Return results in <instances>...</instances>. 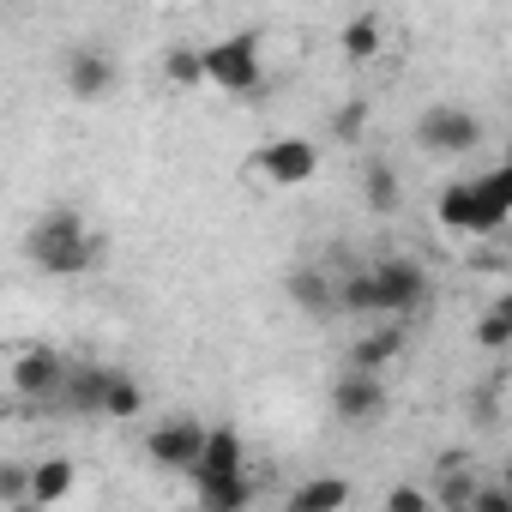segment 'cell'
Instances as JSON below:
<instances>
[{
    "label": "cell",
    "mask_w": 512,
    "mask_h": 512,
    "mask_svg": "<svg viewBox=\"0 0 512 512\" xmlns=\"http://www.w3.org/2000/svg\"><path fill=\"white\" fill-rule=\"evenodd\" d=\"M97 416H103V422H139V416H145V380L127 374V368H109L103 398H97Z\"/></svg>",
    "instance_id": "e0dca14e"
},
{
    "label": "cell",
    "mask_w": 512,
    "mask_h": 512,
    "mask_svg": "<svg viewBox=\"0 0 512 512\" xmlns=\"http://www.w3.org/2000/svg\"><path fill=\"white\" fill-rule=\"evenodd\" d=\"M187 482H193L199 512H247L260 500V482H253V464H247V440L235 422L205 428V446H199V464L187 470Z\"/></svg>",
    "instance_id": "3957f363"
},
{
    "label": "cell",
    "mask_w": 512,
    "mask_h": 512,
    "mask_svg": "<svg viewBox=\"0 0 512 512\" xmlns=\"http://www.w3.org/2000/svg\"><path fill=\"white\" fill-rule=\"evenodd\" d=\"M368 127H374V103L368 97L338 103V115H332V139L338 145H368Z\"/></svg>",
    "instance_id": "44dd1931"
},
{
    "label": "cell",
    "mask_w": 512,
    "mask_h": 512,
    "mask_svg": "<svg viewBox=\"0 0 512 512\" xmlns=\"http://www.w3.org/2000/svg\"><path fill=\"white\" fill-rule=\"evenodd\" d=\"M404 350H410V320H374L368 338L350 344V362H344V368H356V374H380V380H386V368H392Z\"/></svg>",
    "instance_id": "7c38bea8"
},
{
    "label": "cell",
    "mask_w": 512,
    "mask_h": 512,
    "mask_svg": "<svg viewBox=\"0 0 512 512\" xmlns=\"http://www.w3.org/2000/svg\"><path fill=\"white\" fill-rule=\"evenodd\" d=\"M0 19H7V7H0Z\"/></svg>",
    "instance_id": "484cf974"
},
{
    "label": "cell",
    "mask_w": 512,
    "mask_h": 512,
    "mask_svg": "<svg viewBox=\"0 0 512 512\" xmlns=\"http://www.w3.org/2000/svg\"><path fill=\"white\" fill-rule=\"evenodd\" d=\"M464 512H512L506 482H476V488H470V500H464Z\"/></svg>",
    "instance_id": "d4e9b609"
},
{
    "label": "cell",
    "mask_w": 512,
    "mask_h": 512,
    "mask_svg": "<svg viewBox=\"0 0 512 512\" xmlns=\"http://www.w3.org/2000/svg\"><path fill=\"white\" fill-rule=\"evenodd\" d=\"M115 79H121V67H115V55L103 43H73L61 55V85H67L73 103H109Z\"/></svg>",
    "instance_id": "30bf717a"
},
{
    "label": "cell",
    "mask_w": 512,
    "mask_h": 512,
    "mask_svg": "<svg viewBox=\"0 0 512 512\" xmlns=\"http://www.w3.org/2000/svg\"><path fill=\"white\" fill-rule=\"evenodd\" d=\"M362 199H368V211L392 217V211L404 205V175H398V163L368 157V163H362Z\"/></svg>",
    "instance_id": "ac0fdd59"
},
{
    "label": "cell",
    "mask_w": 512,
    "mask_h": 512,
    "mask_svg": "<svg viewBox=\"0 0 512 512\" xmlns=\"http://www.w3.org/2000/svg\"><path fill=\"white\" fill-rule=\"evenodd\" d=\"M380 512H440V506H434V482H416V476L392 482L386 500H380Z\"/></svg>",
    "instance_id": "7402d4cb"
},
{
    "label": "cell",
    "mask_w": 512,
    "mask_h": 512,
    "mask_svg": "<svg viewBox=\"0 0 512 512\" xmlns=\"http://www.w3.org/2000/svg\"><path fill=\"white\" fill-rule=\"evenodd\" d=\"M476 344L488 350V356H500L506 344H512V308L500 302V308H488L482 320H476Z\"/></svg>",
    "instance_id": "cb8c5ba5"
},
{
    "label": "cell",
    "mask_w": 512,
    "mask_h": 512,
    "mask_svg": "<svg viewBox=\"0 0 512 512\" xmlns=\"http://www.w3.org/2000/svg\"><path fill=\"white\" fill-rule=\"evenodd\" d=\"M506 217H512V169L506 163L458 175L434 193V223L446 235H500Z\"/></svg>",
    "instance_id": "277c9868"
},
{
    "label": "cell",
    "mask_w": 512,
    "mask_h": 512,
    "mask_svg": "<svg viewBox=\"0 0 512 512\" xmlns=\"http://www.w3.org/2000/svg\"><path fill=\"white\" fill-rule=\"evenodd\" d=\"M284 296L302 308V314H338V278L320 272V266H296L284 278Z\"/></svg>",
    "instance_id": "2e32d148"
},
{
    "label": "cell",
    "mask_w": 512,
    "mask_h": 512,
    "mask_svg": "<svg viewBox=\"0 0 512 512\" xmlns=\"http://www.w3.org/2000/svg\"><path fill=\"white\" fill-rule=\"evenodd\" d=\"M79 458H67V452H43V458H31V500H25V512H55L61 500H73V488H79Z\"/></svg>",
    "instance_id": "4fadbf2b"
},
{
    "label": "cell",
    "mask_w": 512,
    "mask_h": 512,
    "mask_svg": "<svg viewBox=\"0 0 512 512\" xmlns=\"http://www.w3.org/2000/svg\"><path fill=\"white\" fill-rule=\"evenodd\" d=\"M157 73H163V85L181 91V97H187V91H205V85H199V43H169L163 61H157Z\"/></svg>",
    "instance_id": "ffe728a7"
},
{
    "label": "cell",
    "mask_w": 512,
    "mask_h": 512,
    "mask_svg": "<svg viewBox=\"0 0 512 512\" xmlns=\"http://www.w3.org/2000/svg\"><path fill=\"white\" fill-rule=\"evenodd\" d=\"M7 368H0V386H7L19 404H61V386H67V356L49 350V344H13L7 356H0Z\"/></svg>",
    "instance_id": "52a82bcc"
},
{
    "label": "cell",
    "mask_w": 512,
    "mask_h": 512,
    "mask_svg": "<svg viewBox=\"0 0 512 512\" xmlns=\"http://www.w3.org/2000/svg\"><path fill=\"white\" fill-rule=\"evenodd\" d=\"M199 85L217 97H260L266 91V37L260 31H223L211 43H199Z\"/></svg>",
    "instance_id": "5b68a950"
},
{
    "label": "cell",
    "mask_w": 512,
    "mask_h": 512,
    "mask_svg": "<svg viewBox=\"0 0 512 512\" xmlns=\"http://www.w3.org/2000/svg\"><path fill=\"white\" fill-rule=\"evenodd\" d=\"M350 506H356V482L344 470H320V476L296 482L278 512H350Z\"/></svg>",
    "instance_id": "5bb4252c"
},
{
    "label": "cell",
    "mask_w": 512,
    "mask_h": 512,
    "mask_svg": "<svg viewBox=\"0 0 512 512\" xmlns=\"http://www.w3.org/2000/svg\"><path fill=\"white\" fill-rule=\"evenodd\" d=\"M410 133L428 157H470L476 145H488V121L464 103H428Z\"/></svg>",
    "instance_id": "ba28073f"
},
{
    "label": "cell",
    "mask_w": 512,
    "mask_h": 512,
    "mask_svg": "<svg viewBox=\"0 0 512 512\" xmlns=\"http://www.w3.org/2000/svg\"><path fill=\"white\" fill-rule=\"evenodd\" d=\"M428 290H434V278H428L422 260H410V253H386V260H368V266L338 278V314H356V320H416Z\"/></svg>",
    "instance_id": "6da1fadb"
},
{
    "label": "cell",
    "mask_w": 512,
    "mask_h": 512,
    "mask_svg": "<svg viewBox=\"0 0 512 512\" xmlns=\"http://www.w3.org/2000/svg\"><path fill=\"white\" fill-rule=\"evenodd\" d=\"M103 380H109V368H103V362H73V368H67V386H61V404H67L73 416H97Z\"/></svg>",
    "instance_id": "d6986e66"
},
{
    "label": "cell",
    "mask_w": 512,
    "mask_h": 512,
    "mask_svg": "<svg viewBox=\"0 0 512 512\" xmlns=\"http://www.w3.org/2000/svg\"><path fill=\"white\" fill-rule=\"evenodd\" d=\"M205 428H211V422H199V416H187V410H175V416H157V422L145 428V458H151L157 470H175V476H187V470L199 464Z\"/></svg>",
    "instance_id": "9c48e42d"
},
{
    "label": "cell",
    "mask_w": 512,
    "mask_h": 512,
    "mask_svg": "<svg viewBox=\"0 0 512 512\" xmlns=\"http://www.w3.org/2000/svg\"><path fill=\"white\" fill-rule=\"evenodd\" d=\"M386 404H392V392H386L380 374H356V368H344V374L332 380V416H338L344 428H374V422L386 416Z\"/></svg>",
    "instance_id": "8fae6325"
},
{
    "label": "cell",
    "mask_w": 512,
    "mask_h": 512,
    "mask_svg": "<svg viewBox=\"0 0 512 512\" xmlns=\"http://www.w3.org/2000/svg\"><path fill=\"white\" fill-rule=\"evenodd\" d=\"M19 247H25V266L43 278H91L103 266V229L79 205H49Z\"/></svg>",
    "instance_id": "7a4b0ae2"
},
{
    "label": "cell",
    "mask_w": 512,
    "mask_h": 512,
    "mask_svg": "<svg viewBox=\"0 0 512 512\" xmlns=\"http://www.w3.org/2000/svg\"><path fill=\"white\" fill-rule=\"evenodd\" d=\"M320 169H326L320 139H308V133H278V139H266V145H253V157L241 163V181L260 187V193H302V187L320 181Z\"/></svg>",
    "instance_id": "8992f818"
},
{
    "label": "cell",
    "mask_w": 512,
    "mask_h": 512,
    "mask_svg": "<svg viewBox=\"0 0 512 512\" xmlns=\"http://www.w3.org/2000/svg\"><path fill=\"white\" fill-rule=\"evenodd\" d=\"M338 49H344L350 67L380 61V55H386V19H380V13H350L344 31H338Z\"/></svg>",
    "instance_id": "9a60e30c"
},
{
    "label": "cell",
    "mask_w": 512,
    "mask_h": 512,
    "mask_svg": "<svg viewBox=\"0 0 512 512\" xmlns=\"http://www.w3.org/2000/svg\"><path fill=\"white\" fill-rule=\"evenodd\" d=\"M25 500H31V464L25 458H0V506L25 512Z\"/></svg>",
    "instance_id": "603a6c76"
}]
</instances>
